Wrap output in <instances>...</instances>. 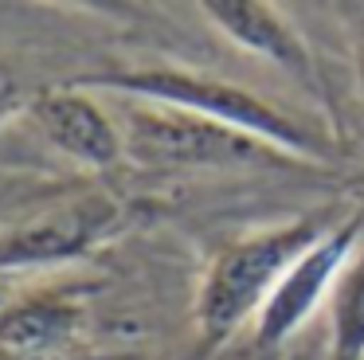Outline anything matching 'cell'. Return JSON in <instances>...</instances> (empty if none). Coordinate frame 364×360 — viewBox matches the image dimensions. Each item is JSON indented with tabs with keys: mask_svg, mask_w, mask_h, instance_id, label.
I'll list each match as a JSON object with an SVG mask.
<instances>
[{
	"mask_svg": "<svg viewBox=\"0 0 364 360\" xmlns=\"http://www.w3.org/2000/svg\"><path fill=\"white\" fill-rule=\"evenodd\" d=\"M87 90H110L118 98H137L153 106L184 110V114L212 117L220 125H231L239 133L267 141L290 157H325L329 137L306 117L282 110L267 94L247 90V86L220 78L212 70L176 67V63H153V67H126V70H102V75L82 78Z\"/></svg>",
	"mask_w": 364,
	"mask_h": 360,
	"instance_id": "cell-1",
	"label": "cell"
},
{
	"mask_svg": "<svg viewBox=\"0 0 364 360\" xmlns=\"http://www.w3.org/2000/svg\"><path fill=\"white\" fill-rule=\"evenodd\" d=\"M333 211H306L278 227H262L243 239H231L208 263L204 282L196 290V329L208 349L239 333V325L259 317L267 297L282 282V274L337 227Z\"/></svg>",
	"mask_w": 364,
	"mask_h": 360,
	"instance_id": "cell-2",
	"label": "cell"
},
{
	"mask_svg": "<svg viewBox=\"0 0 364 360\" xmlns=\"http://www.w3.org/2000/svg\"><path fill=\"white\" fill-rule=\"evenodd\" d=\"M118 129L129 161L157 172H251L294 161L251 133L137 98H122Z\"/></svg>",
	"mask_w": 364,
	"mask_h": 360,
	"instance_id": "cell-3",
	"label": "cell"
},
{
	"mask_svg": "<svg viewBox=\"0 0 364 360\" xmlns=\"http://www.w3.org/2000/svg\"><path fill=\"white\" fill-rule=\"evenodd\" d=\"M360 223L356 219H341L325 239H317L267 297V305L255 317V344L259 349H278L290 341L301 325L317 313V305L329 302L333 286H337L341 270L348 266L356 243H360Z\"/></svg>",
	"mask_w": 364,
	"mask_h": 360,
	"instance_id": "cell-4",
	"label": "cell"
},
{
	"mask_svg": "<svg viewBox=\"0 0 364 360\" xmlns=\"http://www.w3.org/2000/svg\"><path fill=\"white\" fill-rule=\"evenodd\" d=\"M32 122L59 153L90 169H110L126 157L118 117L102 110V102L79 83L40 94L32 102Z\"/></svg>",
	"mask_w": 364,
	"mask_h": 360,
	"instance_id": "cell-5",
	"label": "cell"
},
{
	"mask_svg": "<svg viewBox=\"0 0 364 360\" xmlns=\"http://www.w3.org/2000/svg\"><path fill=\"white\" fill-rule=\"evenodd\" d=\"M204 16L231 39L235 47L267 59L270 67L286 70L298 86L309 94H321V78H317V59L301 31L278 12L274 4L262 0H212L204 4Z\"/></svg>",
	"mask_w": 364,
	"mask_h": 360,
	"instance_id": "cell-6",
	"label": "cell"
},
{
	"mask_svg": "<svg viewBox=\"0 0 364 360\" xmlns=\"http://www.w3.org/2000/svg\"><path fill=\"white\" fill-rule=\"evenodd\" d=\"M118 211L106 196H87L59 211L32 219L20 231H9L0 243V263H51V258L82 255L95 239H102L114 227Z\"/></svg>",
	"mask_w": 364,
	"mask_h": 360,
	"instance_id": "cell-7",
	"label": "cell"
},
{
	"mask_svg": "<svg viewBox=\"0 0 364 360\" xmlns=\"http://www.w3.org/2000/svg\"><path fill=\"white\" fill-rule=\"evenodd\" d=\"M333 360H364V235L329 294Z\"/></svg>",
	"mask_w": 364,
	"mask_h": 360,
	"instance_id": "cell-8",
	"label": "cell"
}]
</instances>
